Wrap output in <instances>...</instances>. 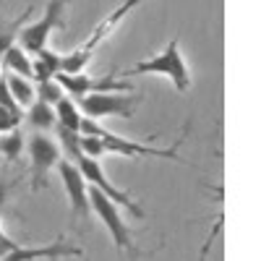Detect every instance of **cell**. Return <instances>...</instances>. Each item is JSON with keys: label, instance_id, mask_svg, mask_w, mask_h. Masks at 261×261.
<instances>
[{"label": "cell", "instance_id": "cell-1", "mask_svg": "<svg viewBox=\"0 0 261 261\" xmlns=\"http://www.w3.org/2000/svg\"><path fill=\"white\" fill-rule=\"evenodd\" d=\"M139 73H154V76H167L172 81V86L183 94L188 92L191 86V73H188V65L180 55V45H178V37H172L167 42V47L162 53H157L154 58H149L144 63H136L134 68L123 71V76H139Z\"/></svg>", "mask_w": 261, "mask_h": 261}, {"label": "cell", "instance_id": "cell-2", "mask_svg": "<svg viewBox=\"0 0 261 261\" xmlns=\"http://www.w3.org/2000/svg\"><path fill=\"white\" fill-rule=\"evenodd\" d=\"M144 3V0H123V3L110 13V16H107L105 21H102V24L92 32V37L89 39H86L84 42V45L76 50V53H71V55H63V71L65 73H81L84 68H86V63H89L92 60V55L97 53V47L102 45V42H105V37L107 34H110L118 24H120V21L130 13V11H134L136 6H141Z\"/></svg>", "mask_w": 261, "mask_h": 261}, {"label": "cell", "instance_id": "cell-3", "mask_svg": "<svg viewBox=\"0 0 261 261\" xmlns=\"http://www.w3.org/2000/svg\"><path fill=\"white\" fill-rule=\"evenodd\" d=\"M71 0H50L39 21H34V24H29V27L24 24V29H21V34H18V45L27 53H39L42 47H47L50 34L58 32V29H65L63 13H65V6Z\"/></svg>", "mask_w": 261, "mask_h": 261}, {"label": "cell", "instance_id": "cell-4", "mask_svg": "<svg viewBox=\"0 0 261 261\" xmlns=\"http://www.w3.org/2000/svg\"><path fill=\"white\" fill-rule=\"evenodd\" d=\"M141 105L139 94H123V92H94L79 99V107L86 118H107V115H120V118H134V110Z\"/></svg>", "mask_w": 261, "mask_h": 261}, {"label": "cell", "instance_id": "cell-5", "mask_svg": "<svg viewBox=\"0 0 261 261\" xmlns=\"http://www.w3.org/2000/svg\"><path fill=\"white\" fill-rule=\"evenodd\" d=\"M89 201H92V209L97 212V217L105 222V227L110 230L115 246L123 248V251L136 253V246H134V241H130V230H128V225H125V220H123L118 204H115L102 188H97V186H92V183H89Z\"/></svg>", "mask_w": 261, "mask_h": 261}, {"label": "cell", "instance_id": "cell-6", "mask_svg": "<svg viewBox=\"0 0 261 261\" xmlns=\"http://www.w3.org/2000/svg\"><path fill=\"white\" fill-rule=\"evenodd\" d=\"M55 79L60 81L65 94H71L76 99H81L86 94H94V92H130V89H134V84L115 79V73H107L102 79H92V76H86L84 71L81 73H65V71H60V73H55Z\"/></svg>", "mask_w": 261, "mask_h": 261}, {"label": "cell", "instance_id": "cell-7", "mask_svg": "<svg viewBox=\"0 0 261 261\" xmlns=\"http://www.w3.org/2000/svg\"><path fill=\"white\" fill-rule=\"evenodd\" d=\"M63 151L58 149V144L50 136H32L29 141V160H32V191H42L47 186V175L50 170L60 162Z\"/></svg>", "mask_w": 261, "mask_h": 261}, {"label": "cell", "instance_id": "cell-8", "mask_svg": "<svg viewBox=\"0 0 261 261\" xmlns=\"http://www.w3.org/2000/svg\"><path fill=\"white\" fill-rule=\"evenodd\" d=\"M58 172L63 178L65 193H68V201H71V212L73 217H81V220H89L92 214V201H89V183L81 175L79 165L68 162V160H60L58 162Z\"/></svg>", "mask_w": 261, "mask_h": 261}, {"label": "cell", "instance_id": "cell-9", "mask_svg": "<svg viewBox=\"0 0 261 261\" xmlns=\"http://www.w3.org/2000/svg\"><path fill=\"white\" fill-rule=\"evenodd\" d=\"M79 170H81V175L86 178V183H92V186H97V188H102L110 199L115 201V204H120V206H125L134 217H144V209L141 206H136V201L130 199V196L125 193V191H120V188H115L110 180H107V175L102 172V167H99V160H94V157H81L79 160Z\"/></svg>", "mask_w": 261, "mask_h": 261}, {"label": "cell", "instance_id": "cell-10", "mask_svg": "<svg viewBox=\"0 0 261 261\" xmlns=\"http://www.w3.org/2000/svg\"><path fill=\"white\" fill-rule=\"evenodd\" d=\"M84 251L76 246H68L65 238H58L55 243L50 246H39V248H21L16 246L8 256H3L0 261H37V258H45V261H58V258H71V256H81Z\"/></svg>", "mask_w": 261, "mask_h": 261}, {"label": "cell", "instance_id": "cell-11", "mask_svg": "<svg viewBox=\"0 0 261 261\" xmlns=\"http://www.w3.org/2000/svg\"><path fill=\"white\" fill-rule=\"evenodd\" d=\"M63 71V55L47 50V47H42L39 53H34V60H32V79L37 84L42 81H50L55 79V73Z\"/></svg>", "mask_w": 261, "mask_h": 261}, {"label": "cell", "instance_id": "cell-12", "mask_svg": "<svg viewBox=\"0 0 261 261\" xmlns=\"http://www.w3.org/2000/svg\"><path fill=\"white\" fill-rule=\"evenodd\" d=\"M58 141H60L63 157L68 160V162L79 165V160L86 157L84 149H81V134H79V130H71V128H65V125L58 123Z\"/></svg>", "mask_w": 261, "mask_h": 261}, {"label": "cell", "instance_id": "cell-13", "mask_svg": "<svg viewBox=\"0 0 261 261\" xmlns=\"http://www.w3.org/2000/svg\"><path fill=\"white\" fill-rule=\"evenodd\" d=\"M32 11H34V6H29L24 13H21L18 18H13V21H3V18H0V58H3V53H6L8 47L16 45V39H18L21 29H24L27 18L32 16Z\"/></svg>", "mask_w": 261, "mask_h": 261}, {"label": "cell", "instance_id": "cell-14", "mask_svg": "<svg viewBox=\"0 0 261 261\" xmlns=\"http://www.w3.org/2000/svg\"><path fill=\"white\" fill-rule=\"evenodd\" d=\"M29 125L37 128V130H47L58 123V115H55V105L45 102V99H37L29 105V115H27Z\"/></svg>", "mask_w": 261, "mask_h": 261}, {"label": "cell", "instance_id": "cell-15", "mask_svg": "<svg viewBox=\"0 0 261 261\" xmlns=\"http://www.w3.org/2000/svg\"><path fill=\"white\" fill-rule=\"evenodd\" d=\"M81 107L68 99V97H63L58 105H55V115H58V123L65 125V128H71V130H79L81 134V120H84V113H79Z\"/></svg>", "mask_w": 261, "mask_h": 261}, {"label": "cell", "instance_id": "cell-16", "mask_svg": "<svg viewBox=\"0 0 261 261\" xmlns=\"http://www.w3.org/2000/svg\"><path fill=\"white\" fill-rule=\"evenodd\" d=\"M3 65H6L8 71L18 73V76L32 79V60L27 58V50L21 47V45H13V47H8L3 53Z\"/></svg>", "mask_w": 261, "mask_h": 261}, {"label": "cell", "instance_id": "cell-17", "mask_svg": "<svg viewBox=\"0 0 261 261\" xmlns=\"http://www.w3.org/2000/svg\"><path fill=\"white\" fill-rule=\"evenodd\" d=\"M8 86H11V94L16 97L18 105H32L34 102V89H32V84L27 81V76H18V73H8L6 76Z\"/></svg>", "mask_w": 261, "mask_h": 261}, {"label": "cell", "instance_id": "cell-18", "mask_svg": "<svg viewBox=\"0 0 261 261\" xmlns=\"http://www.w3.org/2000/svg\"><path fill=\"white\" fill-rule=\"evenodd\" d=\"M21 149H24V136L16 130H8V134L0 139V154H3L8 162H16L21 157Z\"/></svg>", "mask_w": 261, "mask_h": 261}, {"label": "cell", "instance_id": "cell-19", "mask_svg": "<svg viewBox=\"0 0 261 261\" xmlns=\"http://www.w3.org/2000/svg\"><path fill=\"white\" fill-rule=\"evenodd\" d=\"M63 97H65V89L60 86V81H58V79L42 81V84L37 86V99H45V102H50V105H58Z\"/></svg>", "mask_w": 261, "mask_h": 261}, {"label": "cell", "instance_id": "cell-20", "mask_svg": "<svg viewBox=\"0 0 261 261\" xmlns=\"http://www.w3.org/2000/svg\"><path fill=\"white\" fill-rule=\"evenodd\" d=\"M81 149H84L86 157H94V160H99L102 154H110V151H107V146H105V141H102L99 136H84V134H81Z\"/></svg>", "mask_w": 261, "mask_h": 261}, {"label": "cell", "instance_id": "cell-21", "mask_svg": "<svg viewBox=\"0 0 261 261\" xmlns=\"http://www.w3.org/2000/svg\"><path fill=\"white\" fill-rule=\"evenodd\" d=\"M21 120H24V113H16V110H11V107H3V105H0V134L16 130Z\"/></svg>", "mask_w": 261, "mask_h": 261}, {"label": "cell", "instance_id": "cell-22", "mask_svg": "<svg viewBox=\"0 0 261 261\" xmlns=\"http://www.w3.org/2000/svg\"><path fill=\"white\" fill-rule=\"evenodd\" d=\"M0 105H3V107H11V110H16V113H21V105H18L16 97L11 94V86H8L6 79H0Z\"/></svg>", "mask_w": 261, "mask_h": 261}, {"label": "cell", "instance_id": "cell-23", "mask_svg": "<svg viewBox=\"0 0 261 261\" xmlns=\"http://www.w3.org/2000/svg\"><path fill=\"white\" fill-rule=\"evenodd\" d=\"M6 199H8V188H6L3 183H0V206L6 204Z\"/></svg>", "mask_w": 261, "mask_h": 261}, {"label": "cell", "instance_id": "cell-24", "mask_svg": "<svg viewBox=\"0 0 261 261\" xmlns=\"http://www.w3.org/2000/svg\"><path fill=\"white\" fill-rule=\"evenodd\" d=\"M0 71H3V60H0ZM0 79H3V73H0Z\"/></svg>", "mask_w": 261, "mask_h": 261}]
</instances>
